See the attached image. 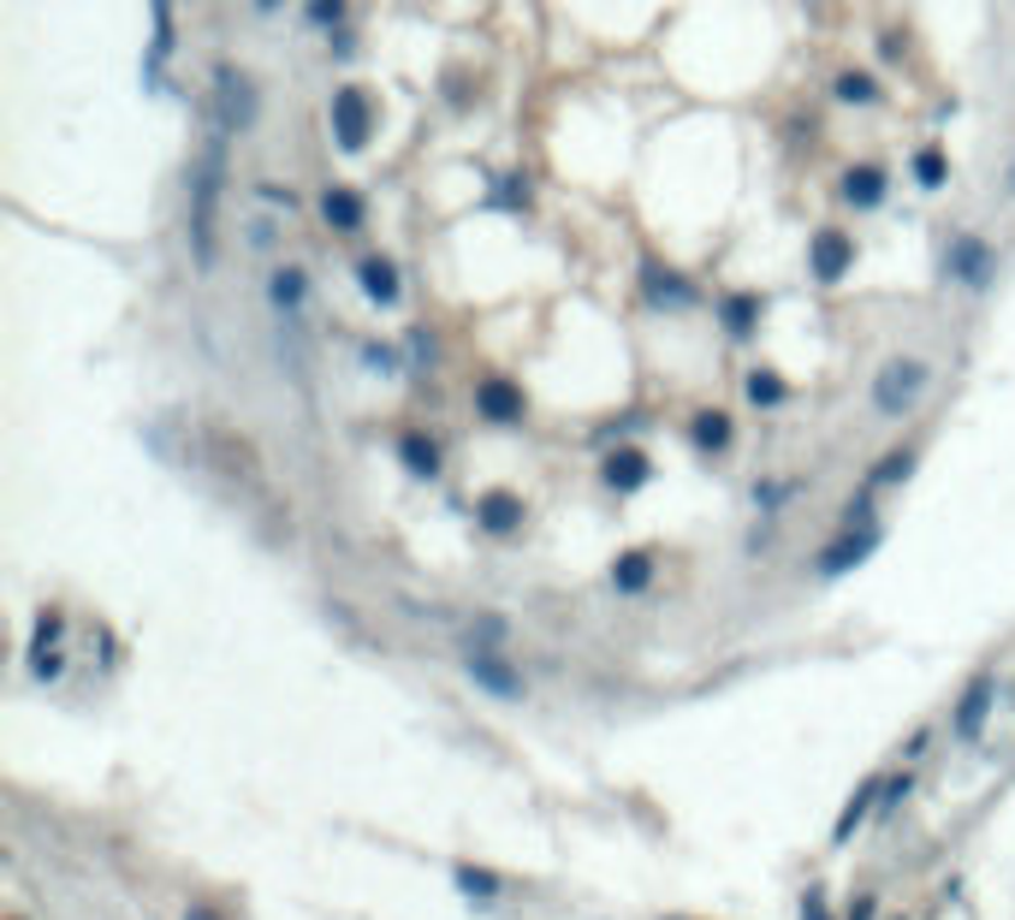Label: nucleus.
Segmentation results:
<instances>
[{
  "label": "nucleus",
  "mask_w": 1015,
  "mask_h": 920,
  "mask_svg": "<svg viewBox=\"0 0 1015 920\" xmlns=\"http://www.w3.org/2000/svg\"><path fill=\"white\" fill-rule=\"evenodd\" d=\"M992 695H997V683L974 677V683H968V695L956 700V737H962V742H974L985 730V719H992Z\"/></svg>",
  "instance_id": "0eeeda50"
},
{
  "label": "nucleus",
  "mask_w": 1015,
  "mask_h": 920,
  "mask_svg": "<svg viewBox=\"0 0 1015 920\" xmlns=\"http://www.w3.org/2000/svg\"><path fill=\"white\" fill-rule=\"evenodd\" d=\"M873 547H879V529H861V535L849 529L844 540H837V547L819 552V576H844V571H856V564H861Z\"/></svg>",
  "instance_id": "6e6552de"
},
{
  "label": "nucleus",
  "mask_w": 1015,
  "mask_h": 920,
  "mask_svg": "<svg viewBox=\"0 0 1015 920\" xmlns=\"http://www.w3.org/2000/svg\"><path fill=\"white\" fill-rule=\"evenodd\" d=\"M399 451H404V463H410L416 475H439V446L428 440V434H404Z\"/></svg>",
  "instance_id": "aec40b11"
},
{
  "label": "nucleus",
  "mask_w": 1015,
  "mask_h": 920,
  "mask_svg": "<svg viewBox=\"0 0 1015 920\" xmlns=\"http://www.w3.org/2000/svg\"><path fill=\"white\" fill-rule=\"evenodd\" d=\"M647 298H654L659 310H683V303L695 298V291L677 280V273H666V268H647Z\"/></svg>",
  "instance_id": "f3484780"
},
{
  "label": "nucleus",
  "mask_w": 1015,
  "mask_h": 920,
  "mask_svg": "<svg viewBox=\"0 0 1015 920\" xmlns=\"http://www.w3.org/2000/svg\"><path fill=\"white\" fill-rule=\"evenodd\" d=\"M469 683H481V689L499 695V700H517V695H523V677H517V671H511L505 660H499L493 648H476V653H469Z\"/></svg>",
  "instance_id": "423d86ee"
},
{
  "label": "nucleus",
  "mask_w": 1015,
  "mask_h": 920,
  "mask_svg": "<svg viewBox=\"0 0 1015 920\" xmlns=\"http://www.w3.org/2000/svg\"><path fill=\"white\" fill-rule=\"evenodd\" d=\"M476 411L488 416V422H517L523 416V392L511 386V381H481L476 386Z\"/></svg>",
  "instance_id": "1a4fd4ad"
},
{
  "label": "nucleus",
  "mask_w": 1015,
  "mask_h": 920,
  "mask_svg": "<svg viewBox=\"0 0 1015 920\" xmlns=\"http://www.w3.org/2000/svg\"><path fill=\"white\" fill-rule=\"evenodd\" d=\"M844 920H873V897H856V902L844 909Z\"/></svg>",
  "instance_id": "2f4dec72"
},
{
  "label": "nucleus",
  "mask_w": 1015,
  "mask_h": 920,
  "mask_svg": "<svg viewBox=\"0 0 1015 920\" xmlns=\"http://www.w3.org/2000/svg\"><path fill=\"white\" fill-rule=\"evenodd\" d=\"M357 280H362V291H369L375 303H399V268H392L387 256H362Z\"/></svg>",
  "instance_id": "9b49d317"
},
{
  "label": "nucleus",
  "mask_w": 1015,
  "mask_h": 920,
  "mask_svg": "<svg viewBox=\"0 0 1015 920\" xmlns=\"http://www.w3.org/2000/svg\"><path fill=\"white\" fill-rule=\"evenodd\" d=\"M321 221H327L333 232H350L362 226V197L345 191V184H333V191H321Z\"/></svg>",
  "instance_id": "f8f14e48"
},
{
  "label": "nucleus",
  "mask_w": 1015,
  "mask_h": 920,
  "mask_svg": "<svg viewBox=\"0 0 1015 920\" xmlns=\"http://www.w3.org/2000/svg\"><path fill=\"white\" fill-rule=\"evenodd\" d=\"M748 399L772 411V404H784V381H778L772 369H755V374H748Z\"/></svg>",
  "instance_id": "4be33fe9"
},
{
  "label": "nucleus",
  "mask_w": 1015,
  "mask_h": 920,
  "mask_svg": "<svg viewBox=\"0 0 1015 920\" xmlns=\"http://www.w3.org/2000/svg\"><path fill=\"white\" fill-rule=\"evenodd\" d=\"M220 184H226V143L209 137V149L190 167V256L197 268L214 261V226H220Z\"/></svg>",
  "instance_id": "f257e3e1"
},
{
  "label": "nucleus",
  "mask_w": 1015,
  "mask_h": 920,
  "mask_svg": "<svg viewBox=\"0 0 1015 920\" xmlns=\"http://www.w3.org/2000/svg\"><path fill=\"white\" fill-rule=\"evenodd\" d=\"M849 261H856V244H849V232H837V226L814 232V244H807V268H814V280L837 285V280L849 273Z\"/></svg>",
  "instance_id": "7ed1b4c3"
},
{
  "label": "nucleus",
  "mask_w": 1015,
  "mask_h": 920,
  "mask_svg": "<svg viewBox=\"0 0 1015 920\" xmlns=\"http://www.w3.org/2000/svg\"><path fill=\"white\" fill-rule=\"evenodd\" d=\"M12 920H19V915H12Z\"/></svg>",
  "instance_id": "72a5a7b5"
},
{
  "label": "nucleus",
  "mask_w": 1015,
  "mask_h": 920,
  "mask_svg": "<svg viewBox=\"0 0 1015 920\" xmlns=\"http://www.w3.org/2000/svg\"><path fill=\"white\" fill-rule=\"evenodd\" d=\"M926 381H933V369H926L921 357H891L885 369H879V381H873V404L885 416H903V411H915V404H921Z\"/></svg>",
  "instance_id": "f03ea898"
},
{
  "label": "nucleus",
  "mask_w": 1015,
  "mask_h": 920,
  "mask_svg": "<svg viewBox=\"0 0 1015 920\" xmlns=\"http://www.w3.org/2000/svg\"><path fill=\"white\" fill-rule=\"evenodd\" d=\"M908 470H915V458H908V451H896V458H885V463L873 470V487H885V481H903Z\"/></svg>",
  "instance_id": "cd10ccee"
},
{
  "label": "nucleus",
  "mask_w": 1015,
  "mask_h": 920,
  "mask_svg": "<svg viewBox=\"0 0 1015 920\" xmlns=\"http://www.w3.org/2000/svg\"><path fill=\"white\" fill-rule=\"evenodd\" d=\"M476 517H481V529H488V535H511L523 523V500H511V493H488V500L476 505Z\"/></svg>",
  "instance_id": "4468645a"
},
{
  "label": "nucleus",
  "mask_w": 1015,
  "mask_h": 920,
  "mask_svg": "<svg viewBox=\"0 0 1015 920\" xmlns=\"http://www.w3.org/2000/svg\"><path fill=\"white\" fill-rule=\"evenodd\" d=\"M66 630V618L60 612H42V624H36V641H31V653H48V641H60Z\"/></svg>",
  "instance_id": "bb28decb"
},
{
  "label": "nucleus",
  "mask_w": 1015,
  "mask_h": 920,
  "mask_svg": "<svg viewBox=\"0 0 1015 920\" xmlns=\"http://www.w3.org/2000/svg\"><path fill=\"white\" fill-rule=\"evenodd\" d=\"M214 90H220V113H226V125H238V131L256 125V83H249L238 66H220Z\"/></svg>",
  "instance_id": "20e7f679"
},
{
  "label": "nucleus",
  "mask_w": 1015,
  "mask_h": 920,
  "mask_svg": "<svg viewBox=\"0 0 1015 920\" xmlns=\"http://www.w3.org/2000/svg\"><path fill=\"white\" fill-rule=\"evenodd\" d=\"M338 12H345V7H338V0H315V7H309V19H315V24H333Z\"/></svg>",
  "instance_id": "c756f323"
},
{
  "label": "nucleus",
  "mask_w": 1015,
  "mask_h": 920,
  "mask_svg": "<svg viewBox=\"0 0 1015 920\" xmlns=\"http://www.w3.org/2000/svg\"><path fill=\"white\" fill-rule=\"evenodd\" d=\"M303 291H309V280H303V268H279L274 273V303H279V310H303Z\"/></svg>",
  "instance_id": "412c9836"
},
{
  "label": "nucleus",
  "mask_w": 1015,
  "mask_h": 920,
  "mask_svg": "<svg viewBox=\"0 0 1015 920\" xmlns=\"http://www.w3.org/2000/svg\"><path fill=\"white\" fill-rule=\"evenodd\" d=\"M647 481V458L636 446H617L612 458H606V487H617V493H636Z\"/></svg>",
  "instance_id": "ddd939ff"
},
{
  "label": "nucleus",
  "mask_w": 1015,
  "mask_h": 920,
  "mask_svg": "<svg viewBox=\"0 0 1015 920\" xmlns=\"http://www.w3.org/2000/svg\"><path fill=\"white\" fill-rule=\"evenodd\" d=\"M802 920H832V915H826V897H819V890L802 902Z\"/></svg>",
  "instance_id": "7c9ffc66"
},
{
  "label": "nucleus",
  "mask_w": 1015,
  "mask_h": 920,
  "mask_svg": "<svg viewBox=\"0 0 1015 920\" xmlns=\"http://www.w3.org/2000/svg\"><path fill=\"white\" fill-rule=\"evenodd\" d=\"M837 96H844V101H873L879 90H873L867 71H844V78H837Z\"/></svg>",
  "instance_id": "b1692460"
},
{
  "label": "nucleus",
  "mask_w": 1015,
  "mask_h": 920,
  "mask_svg": "<svg viewBox=\"0 0 1015 920\" xmlns=\"http://www.w3.org/2000/svg\"><path fill=\"white\" fill-rule=\"evenodd\" d=\"M879 796H885V784H879V778H867V784H861V790H856V796H849V808H844V820H837V826H832V838H837V843H844V838H849V831H856V826L867 820V814H873V801H879Z\"/></svg>",
  "instance_id": "2eb2a0df"
},
{
  "label": "nucleus",
  "mask_w": 1015,
  "mask_h": 920,
  "mask_svg": "<svg viewBox=\"0 0 1015 920\" xmlns=\"http://www.w3.org/2000/svg\"><path fill=\"white\" fill-rule=\"evenodd\" d=\"M755 310H760L755 298H730V303H725V321H730V333H748V327H755Z\"/></svg>",
  "instance_id": "393cba45"
},
{
  "label": "nucleus",
  "mask_w": 1015,
  "mask_h": 920,
  "mask_svg": "<svg viewBox=\"0 0 1015 920\" xmlns=\"http://www.w3.org/2000/svg\"><path fill=\"white\" fill-rule=\"evenodd\" d=\"M915 179L926 184V191H933V184H945V155H938V149H926V155L915 160Z\"/></svg>",
  "instance_id": "a878e982"
},
{
  "label": "nucleus",
  "mask_w": 1015,
  "mask_h": 920,
  "mask_svg": "<svg viewBox=\"0 0 1015 920\" xmlns=\"http://www.w3.org/2000/svg\"><path fill=\"white\" fill-rule=\"evenodd\" d=\"M31 671H36V677H60L66 660H60V653H31Z\"/></svg>",
  "instance_id": "c85d7f7f"
},
{
  "label": "nucleus",
  "mask_w": 1015,
  "mask_h": 920,
  "mask_svg": "<svg viewBox=\"0 0 1015 920\" xmlns=\"http://www.w3.org/2000/svg\"><path fill=\"white\" fill-rule=\"evenodd\" d=\"M950 273L968 285H985V273H992V250H985L980 238H956L950 244Z\"/></svg>",
  "instance_id": "9d476101"
},
{
  "label": "nucleus",
  "mask_w": 1015,
  "mask_h": 920,
  "mask_svg": "<svg viewBox=\"0 0 1015 920\" xmlns=\"http://www.w3.org/2000/svg\"><path fill=\"white\" fill-rule=\"evenodd\" d=\"M185 920H220V915L209 909V902H190V915H185Z\"/></svg>",
  "instance_id": "473e14b6"
},
{
  "label": "nucleus",
  "mask_w": 1015,
  "mask_h": 920,
  "mask_svg": "<svg viewBox=\"0 0 1015 920\" xmlns=\"http://www.w3.org/2000/svg\"><path fill=\"white\" fill-rule=\"evenodd\" d=\"M458 885L469 890V897H481V902L499 897V879H493V873H481V867H458Z\"/></svg>",
  "instance_id": "5701e85b"
},
{
  "label": "nucleus",
  "mask_w": 1015,
  "mask_h": 920,
  "mask_svg": "<svg viewBox=\"0 0 1015 920\" xmlns=\"http://www.w3.org/2000/svg\"><path fill=\"white\" fill-rule=\"evenodd\" d=\"M844 197L856 202V209H873V202L885 197V172H879V167H856L844 179Z\"/></svg>",
  "instance_id": "a211bd4d"
},
{
  "label": "nucleus",
  "mask_w": 1015,
  "mask_h": 920,
  "mask_svg": "<svg viewBox=\"0 0 1015 920\" xmlns=\"http://www.w3.org/2000/svg\"><path fill=\"white\" fill-rule=\"evenodd\" d=\"M689 434H695L701 451H725V446H730V416H725V411H701Z\"/></svg>",
  "instance_id": "6ab92c4d"
},
{
  "label": "nucleus",
  "mask_w": 1015,
  "mask_h": 920,
  "mask_svg": "<svg viewBox=\"0 0 1015 920\" xmlns=\"http://www.w3.org/2000/svg\"><path fill=\"white\" fill-rule=\"evenodd\" d=\"M647 582H654V559H647V552H624V559L612 564V588H624V594H642Z\"/></svg>",
  "instance_id": "dca6fc26"
},
{
  "label": "nucleus",
  "mask_w": 1015,
  "mask_h": 920,
  "mask_svg": "<svg viewBox=\"0 0 1015 920\" xmlns=\"http://www.w3.org/2000/svg\"><path fill=\"white\" fill-rule=\"evenodd\" d=\"M333 137H338V149H350V155L369 143V101H362V90L333 96Z\"/></svg>",
  "instance_id": "39448f33"
}]
</instances>
